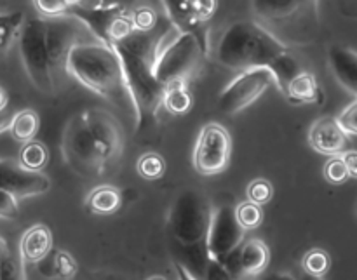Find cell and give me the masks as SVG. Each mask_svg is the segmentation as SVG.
I'll list each match as a JSON object with an SVG mask.
<instances>
[{"label": "cell", "instance_id": "34", "mask_svg": "<svg viewBox=\"0 0 357 280\" xmlns=\"http://www.w3.org/2000/svg\"><path fill=\"white\" fill-rule=\"evenodd\" d=\"M20 216V208H17V199L7 192L0 190V218L2 219H16Z\"/></svg>", "mask_w": 357, "mask_h": 280}, {"label": "cell", "instance_id": "12", "mask_svg": "<svg viewBox=\"0 0 357 280\" xmlns=\"http://www.w3.org/2000/svg\"><path fill=\"white\" fill-rule=\"evenodd\" d=\"M246 230L241 228L236 218V209L222 205L211 218L208 233V249L213 261H223L236 247H239Z\"/></svg>", "mask_w": 357, "mask_h": 280}, {"label": "cell", "instance_id": "44", "mask_svg": "<svg viewBox=\"0 0 357 280\" xmlns=\"http://www.w3.org/2000/svg\"><path fill=\"white\" fill-rule=\"evenodd\" d=\"M149 280H164V279H160V277H152V279H149Z\"/></svg>", "mask_w": 357, "mask_h": 280}, {"label": "cell", "instance_id": "30", "mask_svg": "<svg viewBox=\"0 0 357 280\" xmlns=\"http://www.w3.org/2000/svg\"><path fill=\"white\" fill-rule=\"evenodd\" d=\"M324 178H326L328 183L331 185H342L349 180V171L345 166L344 159L340 157H331L330 160L324 166Z\"/></svg>", "mask_w": 357, "mask_h": 280}, {"label": "cell", "instance_id": "36", "mask_svg": "<svg viewBox=\"0 0 357 280\" xmlns=\"http://www.w3.org/2000/svg\"><path fill=\"white\" fill-rule=\"evenodd\" d=\"M0 280H21L20 270L10 256L0 263Z\"/></svg>", "mask_w": 357, "mask_h": 280}, {"label": "cell", "instance_id": "4", "mask_svg": "<svg viewBox=\"0 0 357 280\" xmlns=\"http://www.w3.org/2000/svg\"><path fill=\"white\" fill-rule=\"evenodd\" d=\"M202 58H206V54L202 52L197 38L194 35L181 33L167 20L160 31L153 61V73L157 80L164 86L176 82L188 84L199 70Z\"/></svg>", "mask_w": 357, "mask_h": 280}, {"label": "cell", "instance_id": "2", "mask_svg": "<svg viewBox=\"0 0 357 280\" xmlns=\"http://www.w3.org/2000/svg\"><path fill=\"white\" fill-rule=\"evenodd\" d=\"M66 72L87 89L114 107L129 111L136 118V107L129 94L121 58L114 45L101 42L75 45L66 61Z\"/></svg>", "mask_w": 357, "mask_h": 280}, {"label": "cell", "instance_id": "11", "mask_svg": "<svg viewBox=\"0 0 357 280\" xmlns=\"http://www.w3.org/2000/svg\"><path fill=\"white\" fill-rule=\"evenodd\" d=\"M51 188V180L40 171H30L14 159H0V190L14 199L37 197Z\"/></svg>", "mask_w": 357, "mask_h": 280}, {"label": "cell", "instance_id": "5", "mask_svg": "<svg viewBox=\"0 0 357 280\" xmlns=\"http://www.w3.org/2000/svg\"><path fill=\"white\" fill-rule=\"evenodd\" d=\"M20 54L30 82L40 93L52 94L58 87V75L52 68L45 44V17H30L20 33Z\"/></svg>", "mask_w": 357, "mask_h": 280}, {"label": "cell", "instance_id": "28", "mask_svg": "<svg viewBox=\"0 0 357 280\" xmlns=\"http://www.w3.org/2000/svg\"><path fill=\"white\" fill-rule=\"evenodd\" d=\"M136 31H153L160 24V17L152 6H139L131 10Z\"/></svg>", "mask_w": 357, "mask_h": 280}, {"label": "cell", "instance_id": "24", "mask_svg": "<svg viewBox=\"0 0 357 280\" xmlns=\"http://www.w3.org/2000/svg\"><path fill=\"white\" fill-rule=\"evenodd\" d=\"M47 150H45V146L38 141L26 143V145H23V148H21L20 152V162L30 171L44 169V166L47 164Z\"/></svg>", "mask_w": 357, "mask_h": 280}, {"label": "cell", "instance_id": "20", "mask_svg": "<svg viewBox=\"0 0 357 280\" xmlns=\"http://www.w3.org/2000/svg\"><path fill=\"white\" fill-rule=\"evenodd\" d=\"M121 192L110 185H101V187L94 188L87 197V208L94 215H114L119 208H121Z\"/></svg>", "mask_w": 357, "mask_h": 280}, {"label": "cell", "instance_id": "37", "mask_svg": "<svg viewBox=\"0 0 357 280\" xmlns=\"http://www.w3.org/2000/svg\"><path fill=\"white\" fill-rule=\"evenodd\" d=\"M143 6L142 0H101L100 7L103 9H126V10H132L136 7Z\"/></svg>", "mask_w": 357, "mask_h": 280}, {"label": "cell", "instance_id": "19", "mask_svg": "<svg viewBox=\"0 0 357 280\" xmlns=\"http://www.w3.org/2000/svg\"><path fill=\"white\" fill-rule=\"evenodd\" d=\"M284 96L293 103H317V101H321V91L314 73L302 70L289 82Z\"/></svg>", "mask_w": 357, "mask_h": 280}, {"label": "cell", "instance_id": "21", "mask_svg": "<svg viewBox=\"0 0 357 280\" xmlns=\"http://www.w3.org/2000/svg\"><path fill=\"white\" fill-rule=\"evenodd\" d=\"M38 125H40V120H38L37 111L26 108V110H21L13 115L9 132L17 143L26 145V143L33 141L35 134H37L38 131Z\"/></svg>", "mask_w": 357, "mask_h": 280}, {"label": "cell", "instance_id": "25", "mask_svg": "<svg viewBox=\"0 0 357 280\" xmlns=\"http://www.w3.org/2000/svg\"><path fill=\"white\" fill-rule=\"evenodd\" d=\"M236 218L241 228L248 232V230L258 228L264 223V211H261V205L244 201L236 208Z\"/></svg>", "mask_w": 357, "mask_h": 280}, {"label": "cell", "instance_id": "14", "mask_svg": "<svg viewBox=\"0 0 357 280\" xmlns=\"http://www.w3.org/2000/svg\"><path fill=\"white\" fill-rule=\"evenodd\" d=\"M166 10V17L181 31V33L194 35L201 45L202 52L208 56V26L206 23L199 21L192 10L190 0H159Z\"/></svg>", "mask_w": 357, "mask_h": 280}, {"label": "cell", "instance_id": "1", "mask_svg": "<svg viewBox=\"0 0 357 280\" xmlns=\"http://www.w3.org/2000/svg\"><path fill=\"white\" fill-rule=\"evenodd\" d=\"M218 61L241 73L268 68L274 73L275 86L281 93L302 72V66L289 54L288 47L255 21H237L227 28L218 44Z\"/></svg>", "mask_w": 357, "mask_h": 280}, {"label": "cell", "instance_id": "13", "mask_svg": "<svg viewBox=\"0 0 357 280\" xmlns=\"http://www.w3.org/2000/svg\"><path fill=\"white\" fill-rule=\"evenodd\" d=\"M309 143L316 152L328 157H340L347 152L349 134L342 129L337 117L317 118L309 131Z\"/></svg>", "mask_w": 357, "mask_h": 280}, {"label": "cell", "instance_id": "16", "mask_svg": "<svg viewBox=\"0 0 357 280\" xmlns=\"http://www.w3.org/2000/svg\"><path fill=\"white\" fill-rule=\"evenodd\" d=\"M52 247V235L51 230L45 225H33L28 228L21 237L20 251L24 261L37 263L42 261L49 254Z\"/></svg>", "mask_w": 357, "mask_h": 280}, {"label": "cell", "instance_id": "42", "mask_svg": "<svg viewBox=\"0 0 357 280\" xmlns=\"http://www.w3.org/2000/svg\"><path fill=\"white\" fill-rule=\"evenodd\" d=\"M7 108V94L6 91L0 87V111H3Z\"/></svg>", "mask_w": 357, "mask_h": 280}, {"label": "cell", "instance_id": "35", "mask_svg": "<svg viewBox=\"0 0 357 280\" xmlns=\"http://www.w3.org/2000/svg\"><path fill=\"white\" fill-rule=\"evenodd\" d=\"M190 6L195 17L208 24V21L211 20L216 10V0H190Z\"/></svg>", "mask_w": 357, "mask_h": 280}, {"label": "cell", "instance_id": "26", "mask_svg": "<svg viewBox=\"0 0 357 280\" xmlns=\"http://www.w3.org/2000/svg\"><path fill=\"white\" fill-rule=\"evenodd\" d=\"M138 174L145 180H159L164 173H166V162L159 153L149 152L142 155L136 164Z\"/></svg>", "mask_w": 357, "mask_h": 280}, {"label": "cell", "instance_id": "9", "mask_svg": "<svg viewBox=\"0 0 357 280\" xmlns=\"http://www.w3.org/2000/svg\"><path fill=\"white\" fill-rule=\"evenodd\" d=\"M232 139L223 125L211 122L199 131L194 152V167L202 176H215L227 167Z\"/></svg>", "mask_w": 357, "mask_h": 280}, {"label": "cell", "instance_id": "43", "mask_svg": "<svg viewBox=\"0 0 357 280\" xmlns=\"http://www.w3.org/2000/svg\"><path fill=\"white\" fill-rule=\"evenodd\" d=\"M302 280H321V279H319V277H312V275L305 274V277H303Z\"/></svg>", "mask_w": 357, "mask_h": 280}, {"label": "cell", "instance_id": "18", "mask_svg": "<svg viewBox=\"0 0 357 280\" xmlns=\"http://www.w3.org/2000/svg\"><path fill=\"white\" fill-rule=\"evenodd\" d=\"M317 0H253V9L264 20L281 21L289 20L291 16L298 14L310 3H316Z\"/></svg>", "mask_w": 357, "mask_h": 280}, {"label": "cell", "instance_id": "15", "mask_svg": "<svg viewBox=\"0 0 357 280\" xmlns=\"http://www.w3.org/2000/svg\"><path fill=\"white\" fill-rule=\"evenodd\" d=\"M328 58L338 82L357 96V52L342 45H333L328 52Z\"/></svg>", "mask_w": 357, "mask_h": 280}, {"label": "cell", "instance_id": "29", "mask_svg": "<svg viewBox=\"0 0 357 280\" xmlns=\"http://www.w3.org/2000/svg\"><path fill=\"white\" fill-rule=\"evenodd\" d=\"M248 201L253 202V204L265 205L271 202L272 195H274V188H272L271 181L264 180V178H258V180L251 181L250 187H248Z\"/></svg>", "mask_w": 357, "mask_h": 280}, {"label": "cell", "instance_id": "27", "mask_svg": "<svg viewBox=\"0 0 357 280\" xmlns=\"http://www.w3.org/2000/svg\"><path fill=\"white\" fill-rule=\"evenodd\" d=\"M303 270L305 274L312 275V277H323V275L328 274L331 267L330 254L323 249H312L305 254L303 258Z\"/></svg>", "mask_w": 357, "mask_h": 280}, {"label": "cell", "instance_id": "22", "mask_svg": "<svg viewBox=\"0 0 357 280\" xmlns=\"http://www.w3.org/2000/svg\"><path fill=\"white\" fill-rule=\"evenodd\" d=\"M192 94L185 82H176L166 86V96H164V108L171 115H183L192 108Z\"/></svg>", "mask_w": 357, "mask_h": 280}, {"label": "cell", "instance_id": "23", "mask_svg": "<svg viewBox=\"0 0 357 280\" xmlns=\"http://www.w3.org/2000/svg\"><path fill=\"white\" fill-rule=\"evenodd\" d=\"M24 14L21 10L9 14H0V54L9 51L13 42L20 38L21 28L24 24Z\"/></svg>", "mask_w": 357, "mask_h": 280}, {"label": "cell", "instance_id": "32", "mask_svg": "<svg viewBox=\"0 0 357 280\" xmlns=\"http://www.w3.org/2000/svg\"><path fill=\"white\" fill-rule=\"evenodd\" d=\"M54 270L58 277L61 279H72L77 274V263L68 253L59 251L54 258Z\"/></svg>", "mask_w": 357, "mask_h": 280}, {"label": "cell", "instance_id": "31", "mask_svg": "<svg viewBox=\"0 0 357 280\" xmlns=\"http://www.w3.org/2000/svg\"><path fill=\"white\" fill-rule=\"evenodd\" d=\"M35 7L42 17H58L70 13V3L66 0H33Z\"/></svg>", "mask_w": 357, "mask_h": 280}, {"label": "cell", "instance_id": "17", "mask_svg": "<svg viewBox=\"0 0 357 280\" xmlns=\"http://www.w3.org/2000/svg\"><path fill=\"white\" fill-rule=\"evenodd\" d=\"M268 261H271V251L264 240L250 239L241 247L239 268L244 275L255 277L264 274L265 268L268 267Z\"/></svg>", "mask_w": 357, "mask_h": 280}, {"label": "cell", "instance_id": "6", "mask_svg": "<svg viewBox=\"0 0 357 280\" xmlns=\"http://www.w3.org/2000/svg\"><path fill=\"white\" fill-rule=\"evenodd\" d=\"M61 152L65 162L72 167L75 174L82 178L100 176L105 164L98 153L96 143L86 124L82 114L73 115L65 125L61 138Z\"/></svg>", "mask_w": 357, "mask_h": 280}, {"label": "cell", "instance_id": "40", "mask_svg": "<svg viewBox=\"0 0 357 280\" xmlns=\"http://www.w3.org/2000/svg\"><path fill=\"white\" fill-rule=\"evenodd\" d=\"M176 270H178V280H197L192 277L190 272H188L185 267H181L180 263H176Z\"/></svg>", "mask_w": 357, "mask_h": 280}, {"label": "cell", "instance_id": "8", "mask_svg": "<svg viewBox=\"0 0 357 280\" xmlns=\"http://www.w3.org/2000/svg\"><path fill=\"white\" fill-rule=\"evenodd\" d=\"M274 84V73L268 68H255L239 73L218 96L220 111L236 115L246 110Z\"/></svg>", "mask_w": 357, "mask_h": 280}, {"label": "cell", "instance_id": "7", "mask_svg": "<svg viewBox=\"0 0 357 280\" xmlns=\"http://www.w3.org/2000/svg\"><path fill=\"white\" fill-rule=\"evenodd\" d=\"M213 215H209L208 202L195 190H185L176 199L171 215L174 235L187 244H195L209 233Z\"/></svg>", "mask_w": 357, "mask_h": 280}, {"label": "cell", "instance_id": "38", "mask_svg": "<svg viewBox=\"0 0 357 280\" xmlns=\"http://www.w3.org/2000/svg\"><path fill=\"white\" fill-rule=\"evenodd\" d=\"M342 159H344L345 166H347L349 176L357 178V152L356 150H347V152L342 155Z\"/></svg>", "mask_w": 357, "mask_h": 280}, {"label": "cell", "instance_id": "10", "mask_svg": "<svg viewBox=\"0 0 357 280\" xmlns=\"http://www.w3.org/2000/svg\"><path fill=\"white\" fill-rule=\"evenodd\" d=\"M82 115L96 143L98 153L107 167L108 164L119 159L124 146V134H122L121 125L115 120L114 115L103 108H89L82 111Z\"/></svg>", "mask_w": 357, "mask_h": 280}, {"label": "cell", "instance_id": "3", "mask_svg": "<svg viewBox=\"0 0 357 280\" xmlns=\"http://www.w3.org/2000/svg\"><path fill=\"white\" fill-rule=\"evenodd\" d=\"M114 49L121 58L126 84L136 107V129L143 132L155 125L159 110L164 107L166 86L157 80L152 63L122 44H115Z\"/></svg>", "mask_w": 357, "mask_h": 280}, {"label": "cell", "instance_id": "39", "mask_svg": "<svg viewBox=\"0 0 357 280\" xmlns=\"http://www.w3.org/2000/svg\"><path fill=\"white\" fill-rule=\"evenodd\" d=\"M10 122H13V114H7L6 110L0 111V134L6 131H9Z\"/></svg>", "mask_w": 357, "mask_h": 280}, {"label": "cell", "instance_id": "33", "mask_svg": "<svg viewBox=\"0 0 357 280\" xmlns=\"http://www.w3.org/2000/svg\"><path fill=\"white\" fill-rule=\"evenodd\" d=\"M337 118L349 136H357V100L352 101Z\"/></svg>", "mask_w": 357, "mask_h": 280}, {"label": "cell", "instance_id": "41", "mask_svg": "<svg viewBox=\"0 0 357 280\" xmlns=\"http://www.w3.org/2000/svg\"><path fill=\"white\" fill-rule=\"evenodd\" d=\"M9 256H10L9 246H7L6 240H3L2 237H0V263H2L3 260H7V258H9Z\"/></svg>", "mask_w": 357, "mask_h": 280}]
</instances>
